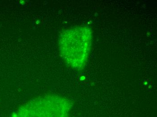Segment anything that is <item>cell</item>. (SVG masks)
<instances>
[{"label": "cell", "mask_w": 157, "mask_h": 117, "mask_svg": "<svg viewBox=\"0 0 157 117\" xmlns=\"http://www.w3.org/2000/svg\"><path fill=\"white\" fill-rule=\"evenodd\" d=\"M71 108L67 99L48 95L27 103L20 108L16 117H68Z\"/></svg>", "instance_id": "obj_2"}, {"label": "cell", "mask_w": 157, "mask_h": 117, "mask_svg": "<svg viewBox=\"0 0 157 117\" xmlns=\"http://www.w3.org/2000/svg\"><path fill=\"white\" fill-rule=\"evenodd\" d=\"M92 32L87 26H79L63 31L59 38V50L64 61L77 70L85 68L90 52Z\"/></svg>", "instance_id": "obj_1"}]
</instances>
